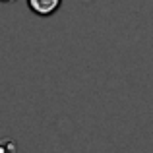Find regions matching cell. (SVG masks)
Here are the masks:
<instances>
[{
  "label": "cell",
  "mask_w": 153,
  "mask_h": 153,
  "mask_svg": "<svg viewBox=\"0 0 153 153\" xmlns=\"http://www.w3.org/2000/svg\"><path fill=\"white\" fill-rule=\"evenodd\" d=\"M8 2H14V0H0V4H8Z\"/></svg>",
  "instance_id": "7a4b0ae2"
},
{
  "label": "cell",
  "mask_w": 153,
  "mask_h": 153,
  "mask_svg": "<svg viewBox=\"0 0 153 153\" xmlns=\"http://www.w3.org/2000/svg\"><path fill=\"white\" fill-rule=\"evenodd\" d=\"M62 0H27V6L37 16H52L60 8Z\"/></svg>",
  "instance_id": "6da1fadb"
}]
</instances>
